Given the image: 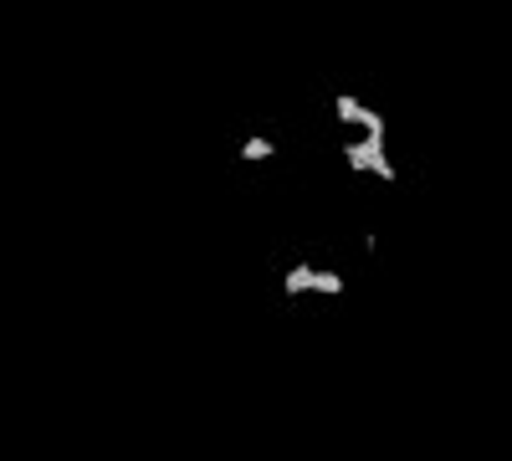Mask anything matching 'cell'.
Returning <instances> with one entry per match:
<instances>
[{"instance_id": "6da1fadb", "label": "cell", "mask_w": 512, "mask_h": 461, "mask_svg": "<svg viewBox=\"0 0 512 461\" xmlns=\"http://www.w3.org/2000/svg\"><path fill=\"white\" fill-rule=\"evenodd\" d=\"M344 159L354 164V170H374L379 180H395V164L384 159V139H364V144H349Z\"/></svg>"}, {"instance_id": "7a4b0ae2", "label": "cell", "mask_w": 512, "mask_h": 461, "mask_svg": "<svg viewBox=\"0 0 512 461\" xmlns=\"http://www.w3.org/2000/svg\"><path fill=\"white\" fill-rule=\"evenodd\" d=\"M282 287H287V292H308V287H313V267H308V262H297V267L282 277Z\"/></svg>"}, {"instance_id": "3957f363", "label": "cell", "mask_w": 512, "mask_h": 461, "mask_svg": "<svg viewBox=\"0 0 512 461\" xmlns=\"http://www.w3.org/2000/svg\"><path fill=\"white\" fill-rule=\"evenodd\" d=\"M313 287H318V292H344V277H338V272H318V267H313Z\"/></svg>"}, {"instance_id": "277c9868", "label": "cell", "mask_w": 512, "mask_h": 461, "mask_svg": "<svg viewBox=\"0 0 512 461\" xmlns=\"http://www.w3.org/2000/svg\"><path fill=\"white\" fill-rule=\"evenodd\" d=\"M241 159H272V144L267 139H246L241 144Z\"/></svg>"}]
</instances>
